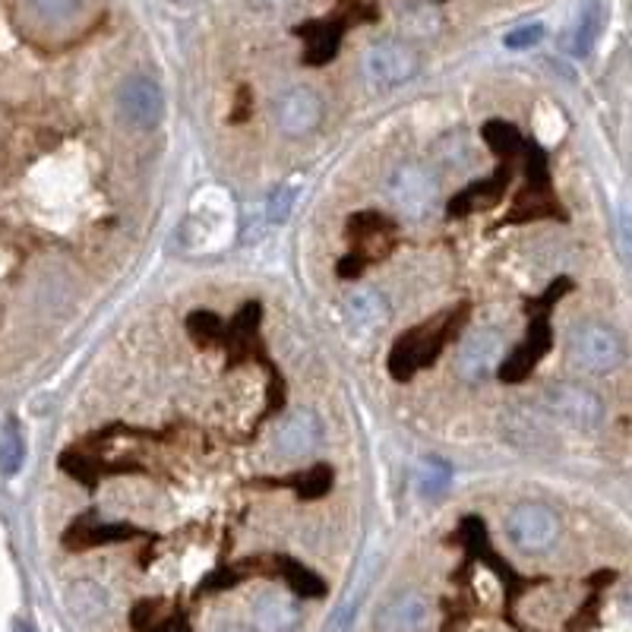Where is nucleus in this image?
<instances>
[{"instance_id": "1", "label": "nucleus", "mask_w": 632, "mask_h": 632, "mask_svg": "<svg viewBox=\"0 0 632 632\" xmlns=\"http://www.w3.org/2000/svg\"><path fill=\"white\" fill-rule=\"evenodd\" d=\"M481 134L487 139V146L494 149V156L500 158L496 171L487 180H477V184H468L465 190H458L446 203V216L450 218H468L472 213H484V209L496 206L515 178V165L522 158V139L525 137L515 130L513 124H506V120H487L481 127Z\"/></svg>"}, {"instance_id": "2", "label": "nucleus", "mask_w": 632, "mask_h": 632, "mask_svg": "<svg viewBox=\"0 0 632 632\" xmlns=\"http://www.w3.org/2000/svg\"><path fill=\"white\" fill-rule=\"evenodd\" d=\"M465 319H468V304H458V307L446 310L436 319H427V323H417L412 329H405L402 336L395 338L393 352H389V374H393V379L408 383V379H415V374L436 364V357L443 355V348L458 336Z\"/></svg>"}, {"instance_id": "3", "label": "nucleus", "mask_w": 632, "mask_h": 632, "mask_svg": "<svg viewBox=\"0 0 632 632\" xmlns=\"http://www.w3.org/2000/svg\"><path fill=\"white\" fill-rule=\"evenodd\" d=\"M259 319H263V307L257 300H247L240 310H237L235 319H221V329H218L216 345H221L228 352V361H225V371H231L237 364H250L257 361L266 367L269 374V402H266V412L259 415L257 427L266 421L269 415H278L282 405H285V383H282V374L278 367L269 361L266 355V345L259 342Z\"/></svg>"}, {"instance_id": "4", "label": "nucleus", "mask_w": 632, "mask_h": 632, "mask_svg": "<svg viewBox=\"0 0 632 632\" xmlns=\"http://www.w3.org/2000/svg\"><path fill=\"white\" fill-rule=\"evenodd\" d=\"M573 292V278L560 276L556 282L547 285V292L537 297L525 300V310H529V329L525 338L515 345V352L503 364H496V376L503 383H522L529 379L532 371L541 364V357L551 352L553 345V329H551V310L563 300V295Z\"/></svg>"}, {"instance_id": "5", "label": "nucleus", "mask_w": 632, "mask_h": 632, "mask_svg": "<svg viewBox=\"0 0 632 632\" xmlns=\"http://www.w3.org/2000/svg\"><path fill=\"white\" fill-rule=\"evenodd\" d=\"M525 165V187L519 190L513 209L500 225H522V221H570V213L560 206V199L553 194L551 184V158L547 152L534 142V139H522V158Z\"/></svg>"}, {"instance_id": "6", "label": "nucleus", "mask_w": 632, "mask_h": 632, "mask_svg": "<svg viewBox=\"0 0 632 632\" xmlns=\"http://www.w3.org/2000/svg\"><path fill=\"white\" fill-rule=\"evenodd\" d=\"M352 250L338 259V278H357L371 263L386 259L395 250V221L379 213H357L348 218Z\"/></svg>"}, {"instance_id": "7", "label": "nucleus", "mask_w": 632, "mask_h": 632, "mask_svg": "<svg viewBox=\"0 0 632 632\" xmlns=\"http://www.w3.org/2000/svg\"><path fill=\"white\" fill-rule=\"evenodd\" d=\"M376 20V13L371 7H357L355 3H342V10L333 13V17H326V20H314V22H304V26H295V36L297 39L307 41V48H304V63L307 67H326L329 60L338 55V45H342V36L348 32V26H355V22H371Z\"/></svg>"}, {"instance_id": "8", "label": "nucleus", "mask_w": 632, "mask_h": 632, "mask_svg": "<svg viewBox=\"0 0 632 632\" xmlns=\"http://www.w3.org/2000/svg\"><path fill=\"white\" fill-rule=\"evenodd\" d=\"M436 178L421 165H395L386 178V199L405 221L431 218L436 206Z\"/></svg>"}, {"instance_id": "9", "label": "nucleus", "mask_w": 632, "mask_h": 632, "mask_svg": "<svg viewBox=\"0 0 632 632\" xmlns=\"http://www.w3.org/2000/svg\"><path fill=\"white\" fill-rule=\"evenodd\" d=\"M570 357L589 374H611L623 364L626 345L604 323H575L570 329Z\"/></svg>"}, {"instance_id": "10", "label": "nucleus", "mask_w": 632, "mask_h": 632, "mask_svg": "<svg viewBox=\"0 0 632 632\" xmlns=\"http://www.w3.org/2000/svg\"><path fill=\"white\" fill-rule=\"evenodd\" d=\"M506 534L519 551L544 553L551 551L556 534H560V519L551 506L544 503H519L513 513L506 515Z\"/></svg>"}, {"instance_id": "11", "label": "nucleus", "mask_w": 632, "mask_h": 632, "mask_svg": "<svg viewBox=\"0 0 632 632\" xmlns=\"http://www.w3.org/2000/svg\"><path fill=\"white\" fill-rule=\"evenodd\" d=\"M417 73V55L405 41H376L374 48L364 55V77L371 82V89L386 92Z\"/></svg>"}, {"instance_id": "12", "label": "nucleus", "mask_w": 632, "mask_h": 632, "mask_svg": "<svg viewBox=\"0 0 632 632\" xmlns=\"http://www.w3.org/2000/svg\"><path fill=\"white\" fill-rule=\"evenodd\" d=\"M544 402H547V408H551L553 415L560 417V421H566L570 427H579V431H594L604 421L601 398L589 386H582V383H570V379L551 383L544 389Z\"/></svg>"}, {"instance_id": "13", "label": "nucleus", "mask_w": 632, "mask_h": 632, "mask_svg": "<svg viewBox=\"0 0 632 632\" xmlns=\"http://www.w3.org/2000/svg\"><path fill=\"white\" fill-rule=\"evenodd\" d=\"M273 118H276V127L285 137H307L323 120V99L310 86H295V89L278 96L276 105H273Z\"/></svg>"}, {"instance_id": "14", "label": "nucleus", "mask_w": 632, "mask_h": 632, "mask_svg": "<svg viewBox=\"0 0 632 632\" xmlns=\"http://www.w3.org/2000/svg\"><path fill=\"white\" fill-rule=\"evenodd\" d=\"M118 108L127 124L139 130H152L165 118V96L158 89L156 79L149 77H127L118 92Z\"/></svg>"}, {"instance_id": "15", "label": "nucleus", "mask_w": 632, "mask_h": 632, "mask_svg": "<svg viewBox=\"0 0 632 632\" xmlns=\"http://www.w3.org/2000/svg\"><path fill=\"white\" fill-rule=\"evenodd\" d=\"M142 529L127 525V522H101L96 513L79 515L77 522L63 532V547L67 551H92V547H105V544H118V541H130V537H142Z\"/></svg>"}, {"instance_id": "16", "label": "nucleus", "mask_w": 632, "mask_h": 632, "mask_svg": "<svg viewBox=\"0 0 632 632\" xmlns=\"http://www.w3.org/2000/svg\"><path fill=\"white\" fill-rule=\"evenodd\" d=\"M503 357V336L496 329H477L458 348V374L465 379H487Z\"/></svg>"}, {"instance_id": "17", "label": "nucleus", "mask_w": 632, "mask_h": 632, "mask_svg": "<svg viewBox=\"0 0 632 632\" xmlns=\"http://www.w3.org/2000/svg\"><path fill=\"white\" fill-rule=\"evenodd\" d=\"M427 623H431V604L417 592L398 594L376 616V626L383 632H424Z\"/></svg>"}, {"instance_id": "18", "label": "nucleus", "mask_w": 632, "mask_h": 632, "mask_svg": "<svg viewBox=\"0 0 632 632\" xmlns=\"http://www.w3.org/2000/svg\"><path fill=\"white\" fill-rule=\"evenodd\" d=\"M319 440H323V424H319V417L314 412H304V408L285 417L276 431L278 455H285V458L314 453Z\"/></svg>"}, {"instance_id": "19", "label": "nucleus", "mask_w": 632, "mask_h": 632, "mask_svg": "<svg viewBox=\"0 0 632 632\" xmlns=\"http://www.w3.org/2000/svg\"><path fill=\"white\" fill-rule=\"evenodd\" d=\"M60 468L70 474V477L82 481L86 487H96L101 477H111V474L142 472L134 462H115V465H111V462H101L99 455L86 453L82 446H73V450H67V453L60 455Z\"/></svg>"}, {"instance_id": "20", "label": "nucleus", "mask_w": 632, "mask_h": 632, "mask_svg": "<svg viewBox=\"0 0 632 632\" xmlns=\"http://www.w3.org/2000/svg\"><path fill=\"white\" fill-rule=\"evenodd\" d=\"M300 611L285 594H263L254 604V630L257 632H295Z\"/></svg>"}, {"instance_id": "21", "label": "nucleus", "mask_w": 632, "mask_h": 632, "mask_svg": "<svg viewBox=\"0 0 632 632\" xmlns=\"http://www.w3.org/2000/svg\"><path fill=\"white\" fill-rule=\"evenodd\" d=\"M333 481H336V474L329 465H314L307 472H295L288 477H257L254 484L257 487H295L300 500H319L333 491Z\"/></svg>"}, {"instance_id": "22", "label": "nucleus", "mask_w": 632, "mask_h": 632, "mask_svg": "<svg viewBox=\"0 0 632 632\" xmlns=\"http://www.w3.org/2000/svg\"><path fill=\"white\" fill-rule=\"evenodd\" d=\"M608 3L604 0H589L579 13L573 29V55L575 58H589L594 51V45L601 41L604 29H608Z\"/></svg>"}, {"instance_id": "23", "label": "nucleus", "mask_w": 632, "mask_h": 632, "mask_svg": "<svg viewBox=\"0 0 632 632\" xmlns=\"http://www.w3.org/2000/svg\"><path fill=\"white\" fill-rule=\"evenodd\" d=\"M345 310L355 319L357 326L371 329V326H383L389 319V304L386 297L376 295V292H355L345 300Z\"/></svg>"}, {"instance_id": "24", "label": "nucleus", "mask_w": 632, "mask_h": 632, "mask_svg": "<svg viewBox=\"0 0 632 632\" xmlns=\"http://www.w3.org/2000/svg\"><path fill=\"white\" fill-rule=\"evenodd\" d=\"M67 604H70V613L79 620H96L108 611V592L96 582H77L67 592Z\"/></svg>"}, {"instance_id": "25", "label": "nucleus", "mask_w": 632, "mask_h": 632, "mask_svg": "<svg viewBox=\"0 0 632 632\" xmlns=\"http://www.w3.org/2000/svg\"><path fill=\"white\" fill-rule=\"evenodd\" d=\"M278 575L288 582V589L300 598H323L326 594V582L314 573V570H307L304 563H297L292 556H278Z\"/></svg>"}, {"instance_id": "26", "label": "nucleus", "mask_w": 632, "mask_h": 632, "mask_svg": "<svg viewBox=\"0 0 632 632\" xmlns=\"http://www.w3.org/2000/svg\"><path fill=\"white\" fill-rule=\"evenodd\" d=\"M450 484H453V465L450 462H443L436 455L421 462V472H417V491L421 494L436 500V496H443L450 491Z\"/></svg>"}, {"instance_id": "27", "label": "nucleus", "mask_w": 632, "mask_h": 632, "mask_svg": "<svg viewBox=\"0 0 632 632\" xmlns=\"http://www.w3.org/2000/svg\"><path fill=\"white\" fill-rule=\"evenodd\" d=\"M22 458H26V440H22L17 421H10L0 434V474L13 477L22 468Z\"/></svg>"}, {"instance_id": "28", "label": "nucleus", "mask_w": 632, "mask_h": 632, "mask_svg": "<svg viewBox=\"0 0 632 632\" xmlns=\"http://www.w3.org/2000/svg\"><path fill=\"white\" fill-rule=\"evenodd\" d=\"M152 601H142L134 608V630L137 632H190V623L184 616H168V620H158L152 623Z\"/></svg>"}, {"instance_id": "29", "label": "nucleus", "mask_w": 632, "mask_h": 632, "mask_svg": "<svg viewBox=\"0 0 632 632\" xmlns=\"http://www.w3.org/2000/svg\"><path fill=\"white\" fill-rule=\"evenodd\" d=\"M82 0H26V7L39 17L41 22H67L79 13Z\"/></svg>"}, {"instance_id": "30", "label": "nucleus", "mask_w": 632, "mask_h": 632, "mask_svg": "<svg viewBox=\"0 0 632 632\" xmlns=\"http://www.w3.org/2000/svg\"><path fill=\"white\" fill-rule=\"evenodd\" d=\"M541 39H544V26L541 22H529V26H519L513 32H506L503 45L513 48V51H525V48H534Z\"/></svg>"}, {"instance_id": "31", "label": "nucleus", "mask_w": 632, "mask_h": 632, "mask_svg": "<svg viewBox=\"0 0 632 632\" xmlns=\"http://www.w3.org/2000/svg\"><path fill=\"white\" fill-rule=\"evenodd\" d=\"M295 199H297V187H282V190H276V194L269 197V206H266V213H269V221H276V225L288 221V216H292V206H295Z\"/></svg>"}, {"instance_id": "32", "label": "nucleus", "mask_w": 632, "mask_h": 632, "mask_svg": "<svg viewBox=\"0 0 632 632\" xmlns=\"http://www.w3.org/2000/svg\"><path fill=\"white\" fill-rule=\"evenodd\" d=\"M250 111H254V101H250V89H240V96H237L235 115H231V120H235V124H240V120L250 118Z\"/></svg>"}, {"instance_id": "33", "label": "nucleus", "mask_w": 632, "mask_h": 632, "mask_svg": "<svg viewBox=\"0 0 632 632\" xmlns=\"http://www.w3.org/2000/svg\"><path fill=\"white\" fill-rule=\"evenodd\" d=\"M216 632H254L250 626H244V623H237V620H228V623H221Z\"/></svg>"}, {"instance_id": "34", "label": "nucleus", "mask_w": 632, "mask_h": 632, "mask_svg": "<svg viewBox=\"0 0 632 632\" xmlns=\"http://www.w3.org/2000/svg\"><path fill=\"white\" fill-rule=\"evenodd\" d=\"M17 632H32V630H29V626H26V623H20V626H17Z\"/></svg>"}]
</instances>
